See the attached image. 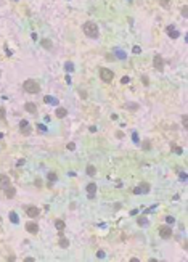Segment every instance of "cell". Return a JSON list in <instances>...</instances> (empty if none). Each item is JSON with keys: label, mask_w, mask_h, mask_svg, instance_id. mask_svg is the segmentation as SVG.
<instances>
[{"label": "cell", "mask_w": 188, "mask_h": 262, "mask_svg": "<svg viewBox=\"0 0 188 262\" xmlns=\"http://www.w3.org/2000/svg\"><path fill=\"white\" fill-rule=\"evenodd\" d=\"M82 31H84V34H85L87 37H92V39H97V37H98V26L95 24V23H92V21L84 23Z\"/></svg>", "instance_id": "1"}, {"label": "cell", "mask_w": 188, "mask_h": 262, "mask_svg": "<svg viewBox=\"0 0 188 262\" xmlns=\"http://www.w3.org/2000/svg\"><path fill=\"white\" fill-rule=\"evenodd\" d=\"M23 87H24V90L27 93H39L40 92V85L34 81V79H27V81H24Z\"/></svg>", "instance_id": "2"}, {"label": "cell", "mask_w": 188, "mask_h": 262, "mask_svg": "<svg viewBox=\"0 0 188 262\" xmlns=\"http://www.w3.org/2000/svg\"><path fill=\"white\" fill-rule=\"evenodd\" d=\"M100 77H101L103 82H111L112 79H114V72H112L111 69H108V68H101L100 69Z\"/></svg>", "instance_id": "3"}, {"label": "cell", "mask_w": 188, "mask_h": 262, "mask_svg": "<svg viewBox=\"0 0 188 262\" xmlns=\"http://www.w3.org/2000/svg\"><path fill=\"white\" fill-rule=\"evenodd\" d=\"M10 186H11L10 177L5 175V174H2V175H0V190H7V188H10Z\"/></svg>", "instance_id": "4"}, {"label": "cell", "mask_w": 188, "mask_h": 262, "mask_svg": "<svg viewBox=\"0 0 188 262\" xmlns=\"http://www.w3.org/2000/svg\"><path fill=\"white\" fill-rule=\"evenodd\" d=\"M154 68H156L158 71H162V69H164V60H162V57L159 53L154 55Z\"/></svg>", "instance_id": "5"}, {"label": "cell", "mask_w": 188, "mask_h": 262, "mask_svg": "<svg viewBox=\"0 0 188 262\" xmlns=\"http://www.w3.org/2000/svg\"><path fill=\"white\" fill-rule=\"evenodd\" d=\"M20 129H21V134H23V135H29L31 130H32L31 125H29V122H27V121H24V119L20 122Z\"/></svg>", "instance_id": "6"}, {"label": "cell", "mask_w": 188, "mask_h": 262, "mask_svg": "<svg viewBox=\"0 0 188 262\" xmlns=\"http://www.w3.org/2000/svg\"><path fill=\"white\" fill-rule=\"evenodd\" d=\"M26 212H27V216L32 217V219H35V217L40 214L39 208H35V206H27V208H26Z\"/></svg>", "instance_id": "7"}, {"label": "cell", "mask_w": 188, "mask_h": 262, "mask_svg": "<svg viewBox=\"0 0 188 262\" xmlns=\"http://www.w3.org/2000/svg\"><path fill=\"white\" fill-rule=\"evenodd\" d=\"M159 235H161V238H164V240H169V238L172 236V230L169 227H161L159 228Z\"/></svg>", "instance_id": "8"}, {"label": "cell", "mask_w": 188, "mask_h": 262, "mask_svg": "<svg viewBox=\"0 0 188 262\" xmlns=\"http://www.w3.org/2000/svg\"><path fill=\"white\" fill-rule=\"evenodd\" d=\"M166 31H167V34H169V37H171V39H177V37L180 35V34H178V31L175 29V26H172V24H169V26L166 27Z\"/></svg>", "instance_id": "9"}, {"label": "cell", "mask_w": 188, "mask_h": 262, "mask_svg": "<svg viewBox=\"0 0 188 262\" xmlns=\"http://www.w3.org/2000/svg\"><path fill=\"white\" fill-rule=\"evenodd\" d=\"M26 230L29 233H32V235H35V233L39 232V225H37L35 222H27L26 223Z\"/></svg>", "instance_id": "10"}, {"label": "cell", "mask_w": 188, "mask_h": 262, "mask_svg": "<svg viewBox=\"0 0 188 262\" xmlns=\"http://www.w3.org/2000/svg\"><path fill=\"white\" fill-rule=\"evenodd\" d=\"M87 193H88V198H93L95 196V193H97V183H88L87 185Z\"/></svg>", "instance_id": "11"}, {"label": "cell", "mask_w": 188, "mask_h": 262, "mask_svg": "<svg viewBox=\"0 0 188 262\" xmlns=\"http://www.w3.org/2000/svg\"><path fill=\"white\" fill-rule=\"evenodd\" d=\"M24 108H26V111H29V113H32V114H35V113H37V106H35V103H32V101L26 103Z\"/></svg>", "instance_id": "12"}, {"label": "cell", "mask_w": 188, "mask_h": 262, "mask_svg": "<svg viewBox=\"0 0 188 262\" xmlns=\"http://www.w3.org/2000/svg\"><path fill=\"white\" fill-rule=\"evenodd\" d=\"M55 114L58 116V118H66V116H68V111L64 109V108H56Z\"/></svg>", "instance_id": "13"}, {"label": "cell", "mask_w": 188, "mask_h": 262, "mask_svg": "<svg viewBox=\"0 0 188 262\" xmlns=\"http://www.w3.org/2000/svg\"><path fill=\"white\" fill-rule=\"evenodd\" d=\"M5 195H7V198H15V195H16V190L13 188V186H10V188H7L5 190Z\"/></svg>", "instance_id": "14"}, {"label": "cell", "mask_w": 188, "mask_h": 262, "mask_svg": "<svg viewBox=\"0 0 188 262\" xmlns=\"http://www.w3.org/2000/svg\"><path fill=\"white\" fill-rule=\"evenodd\" d=\"M44 101H45V103H51V105H58V100H56V98H53V97H50V95L44 97Z\"/></svg>", "instance_id": "15"}, {"label": "cell", "mask_w": 188, "mask_h": 262, "mask_svg": "<svg viewBox=\"0 0 188 262\" xmlns=\"http://www.w3.org/2000/svg\"><path fill=\"white\" fill-rule=\"evenodd\" d=\"M55 227L58 228L60 232H63V230H64V227H66V225H64V222L61 220V219H58V220H55Z\"/></svg>", "instance_id": "16"}, {"label": "cell", "mask_w": 188, "mask_h": 262, "mask_svg": "<svg viewBox=\"0 0 188 262\" xmlns=\"http://www.w3.org/2000/svg\"><path fill=\"white\" fill-rule=\"evenodd\" d=\"M60 246L66 249V248L69 246V240H66V238H64V236H60Z\"/></svg>", "instance_id": "17"}, {"label": "cell", "mask_w": 188, "mask_h": 262, "mask_svg": "<svg viewBox=\"0 0 188 262\" xmlns=\"http://www.w3.org/2000/svg\"><path fill=\"white\" fill-rule=\"evenodd\" d=\"M138 188L142 190V193H148V191H149V185H148V183H145V182H143V183L140 185Z\"/></svg>", "instance_id": "18"}, {"label": "cell", "mask_w": 188, "mask_h": 262, "mask_svg": "<svg viewBox=\"0 0 188 262\" xmlns=\"http://www.w3.org/2000/svg\"><path fill=\"white\" fill-rule=\"evenodd\" d=\"M114 53H116V57H117V58H121V60H124V58H125V53H124L122 50H119V48H116V50H114Z\"/></svg>", "instance_id": "19"}, {"label": "cell", "mask_w": 188, "mask_h": 262, "mask_svg": "<svg viewBox=\"0 0 188 262\" xmlns=\"http://www.w3.org/2000/svg\"><path fill=\"white\" fill-rule=\"evenodd\" d=\"M85 172H87L88 175H95V174H97V171H95V167H93V166H87Z\"/></svg>", "instance_id": "20"}, {"label": "cell", "mask_w": 188, "mask_h": 262, "mask_svg": "<svg viewBox=\"0 0 188 262\" xmlns=\"http://www.w3.org/2000/svg\"><path fill=\"white\" fill-rule=\"evenodd\" d=\"M47 179H48L50 182H56V180H58V177H56V174H55V172H48Z\"/></svg>", "instance_id": "21"}, {"label": "cell", "mask_w": 188, "mask_h": 262, "mask_svg": "<svg viewBox=\"0 0 188 262\" xmlns=\"http://www.w3.org/2000/svg\"><path fill=\"white\" fill-rule=\"evenodd\" d=\"M10 220L13 222V223H18V222H20V220H18V216H16V212H10Z\"/></svg>", "instance_id": "22"}, {"label": "cell", "mask_w": 188, "mask_h": 262, "mask_svg": "<svg viewBox=\"0 0 188 262\" xmlns=\"http://www.w3.org/2000/svg\"><path fill=\"white\" fill-rule=\"evenodd\" d=\"M64 69H66L68 72H71V71H74V64H72L71 61H68L66 64H64Z\"/></svg>", "instance_id": "23"}, {"label": "cell", "mask_w": 188, "mask_h": 262, "mask_svg": "<svg viewBox=\"0 0 188 262\" xmlns=\"http://www.w3.org/2000/svg\"><path fill=\"white\" fill-rule=\"evenodd\" d=\"M159 3H161V7L167 8L169 5H171V0H159Z\"/></svg>", "instance_id": "24"}, {"label": "cell", "mask_w": 188, "mask_h": 262, "mask_svg": "<svg viewBox=\"0 0 188 262\" xmlns=\"http://www.w3.org/2000/svg\"><path fill=\"white\" fill-rule=\"evenodd\" d=\"M42 45H44L45 48H51V42H50V40H47V39H45V40H42Z\"/></svg>", "instance_id": "25"}, {"label": "cell", "mask_w": 188, "mask_h": 262, "mask_svg": "<svg viewBox=\"0 0 188 262\" xmlns=\"http://www.w3.org/2000/svg\"><path fill=\"white\" fill-rule=\"evenodd\" d=\"M182 122H183V127L188 129V116H183V118H182Z\"/></svg>", "instance_id": "26"}, {"label": "cell", "mask_w": 188, "mask_h": 262, "mask_svg": "<svg viewBox=\"0 0 188 262\" xmlns=\"http://www.w3.org/2000/svg\"><path fill=\"white\" fill-rule=\"evenodd\" d=\"M166 222L169 223V225H172V223H174V222H175V219H174L172 216H167V217H166Z\"/></svg>", "instance_id": "27"}, {"label": "cell", "mask_w": 188, "mask_h": 262, "mask_svg": "<svg viewBox=\"0 0 188 262\" xmlns=\"http://www.w3.org/2000/svg\"><path fill=\"white\" fill-rule=\"evenodd\" d=\"M137 222H138V225H146V219H145V217H140Z\"/></svg>", "instance_id": "28"}, {"label": "cell", "mask_w": 188, "mask_h": 262, "mask_svg": "<svg viewBox=\"0 0 188 262\" xmlns=\"http://www.w3.org/2000/svg\"><path fill=\"white\" fill-rule=\"evenodd\" d=\"M0 119H5V108L0 106Z\"/></svg>", "instance_id": "29"}, {"label": "cell", "mask_w": 188, "mask_h": 262, "mask_svg": "<svg viewBox=\"0 0 188 262\" xmlns=\"http://www.w3.org/2000/svg\"><path fill=\"white\" fill-rule=\"evenodd\" d=\"M132 51H134L135 55H138V53H142V48H140V47H137V45H135L134 48H132Z\"/></svg>", "instance_id": "30"}, {"label": "cell", "mask_w": 188, "mask_h": 262, "mask_svg": "<svg viewBox=\"0 0 188 262\" xmlns=\"http://www.w3.org/2000/svg\"><path fill=\"white\" fill-rule=\"evenodd\" d=\"M178 174H180V180H182V182H186V175H185V172L178 171Z\"/></svg>", "instance_id": "31"}, {"label": "cell", "mask_w": 188, "mask_h": 262, "mask_svg": "<svg viewBox=\"0 0 188 262\" xmlns=\"http://www.w3.org/2000/svg\"><path fill=\"white\" fill-rule=\"evenodd\" d=\"M37 129H39L40 132H47V127H45L44 124H39V125H37Z\"/></svg>", "instance_id": "32"}, {"label": "cell", "mask_w": 188, "mask_h": 262, "mask_svg": "<svg viewBox=\"0 0 188 262\" xmlns=\"http://www.w3.org/2000/svg\"><path fill=\"white\" fill-rule=\"evenodd\" d=\"M132 140H134L135 143H138V135H137V132H134V134H132Z\"/></svg>", "instance_id": "33"}, {"label": "cell", "mask_w": 188, "mask_h": 262, "mask_svg": "<svg viewBox=\"0 0 188 262\" xmlns=\"http://www.w3.org/2000/svg\"><path fill=\"white\" fill-rule=\"evenodd\" d=\"M172 149H174V151H175V153L182 154V148H180V146H172Z\"/></svg>", "instance_id": "34"}, {"label": "cell", "mask_w": 188, "mask_h": 262, "mask_svg": "<svg viewBox=\"0 0 188 262\" xmlns=\"http://www.w3.org/2000/svg\"><path fill=\"white\" fill-rule=\"evenodd\" d=\"M97 257H98V259H103V257H105V252H103V251H98V252H97Z\"/></svg>", "instance_id": "35"}, {"label": "cell", "mask_w": 188, "mask_h": 262, "mask_svg": "<svg viewBox=\"0 0 188 262\" xmlns=\"http://www.w3.org/2000/svg\"><path fill=\"white\" fill-rule=\"evenodd\" d=\"M66 148L69 149V151H72V149L76 148V145H74V143H68V146H66Z\"/></svg>", "instance_id": "36"}, {"label": "cell", "mask_w": 188, "mask_h": 262, "mask_svg": "<svg viewBox=\"0 0 188 262\" xmlns=\"http://www.w3.org/2000/svg\"><path fill=\"white\" fill-rule=\"evenodd\" d=\"M186 13H188V10H186V7H183L182 8V15H183V18H186L188 15H186Z\"/></svg>", "instance_id": "37"}, {"label": "cell", "mask_w": 188, "mask_h": 262, "mask_svg": "<svg viewBox=\"0 0 188 262\" xmlns=\"http://www.w3.org/2000/svg\"><path fill=\"white\" fill-rule=\"evenodd\" d=\"M143 148H145V149H149V148H151V145H149V142H143Z\"/></svg>", "instance_id": "38"}, {"label": "cell", "mask_w": 188, "mask_h": 262, "mask_svg": "<svg viewBox=\"0 0 188 262\" xmlns=\"http://www.w3.org/2000/svg\"><path fill=\"white\" fill-rule=\"evenodd\" d=\"M129 81H130V79H129L127 76H124V77H122V81H121V82H122V84H129Z\"/></svg>", "instance_id": "39"}, {"label": "cell", "mask_w": 188, "mask_h": 262, "mask_svg": "<svg viewBox=\"0 0 188 262\" xmlns=\"http://www.w3.org/2000/svg\"><path fill=\"white\" fill-rule=\"evenodd\" d=\"M134 193H135V195H142V190L137 186V188H134Z\"/></svg>", "instance_id": "40"}, {"label": "cell", "mask_w": 188, "mask_h": 262, "mask_svg": "<svg viewBox=\"0 0 188 262\" xmlns=\"http://www.w3.org/2000/svg\"><path fill=\"white\" fill-rule=\"evenodd\" d=\"M26 262H34L35 259H34V257H26V259H24Z\"/></svg>", "instance_id": "41"}, {"label": "cell", "mask_w": 188, "mask_h": 262, "mask_svg": "<svg viewBox=\"0 0 188 262\" xmlns=\"http://www.w3.org/2000/svg\"><path fill=\"white\" fill-rule=\"evenodd\" d=\"M16 164H18V166H23V164H24V159H20V161L16 162Z\"/></svg>", "instance_id": "42"}, {"label": "cell", "mask_w": 188, "mask_h": 262, "mask_svg": "<svg viewBox=\"0 0 188 262\" xmlns=\"http://www.w3.org/2000/svg\"><path fill=\"white\" fill-rule=\"evenodd\" d=\"M15 2H18V0H15Z\"/></svg>", "instance_id": "43"}]
</instances>
